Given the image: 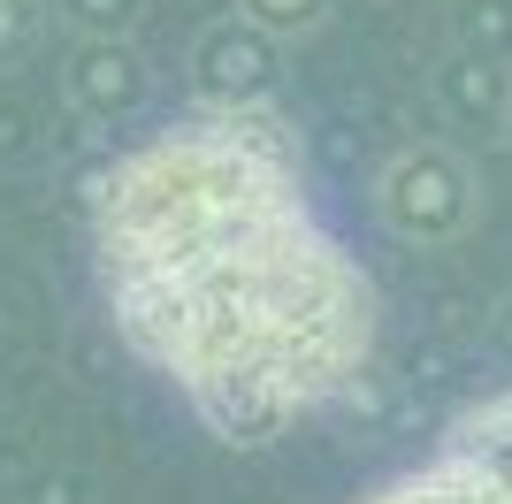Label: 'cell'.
Here are the masks:
<instances>
[{
    "label": "cell",
    "instance_id": "7",
    "mask_svg": "<svg viewBox=\"0 0 512 504\" xmlns=\"http://www.w3.org/2000/svg\"><path fill=\"white\" fill-rule=\"evenodd\" d=\"M444 443H459V451H474V459L512 466V390H490V398L459 405V413L444 420Z\"/></svg>",
    "mask_w": 512,
    "mask_h": 504
},
{
    "label": "cell",
    "instance_id": "5",
    "mask_svg": "<svg viewBox=\"0 0 512 504\" xmlns=\"http://www.w3.org/2000/svg\"><path fill=\"white\" fill-rule=\"evenodd\" d=\"M146 62L130 39H77L69 46V69H62V92L85 123H130L146 107Z\"/></svg>",
    "mask_w": 512,
    "mask_h": 504
},
{
    "label": "cell",
    "instance_id": "6",
    "mask_svg": "<svg viewBox=\"0 0 512 504\" xmlns=\"http://www.w3.org/2000/svg\"><path fill=\"white\" fill-rule=\"evenodd\" d=\"M436 92L459 123H497L505 130V107H512V84H497V62H474V54H451L436 69Z\"/></svg>",
    "mask_w": 512,
    "mask_h": 504
},
{
    "label": "cell",
    "instance_id": "10",
    "mask_svg": "<svg viewBox=\"0 0 512 504\" xmlns=\"http://www.w3.org/2000/svg\"><path fill=\"white\" fill-rule=\"evenodd\" d=\"M39 16H46V0H0V62H16L39 39Z\"/></svg>",
    "mask_w": 512,
    "mask_h": 504
},
{
    "label": "cell",
    "instance_id": "4",
    "mask_svg": "<svg viewBox=\"0 0 512 504\" xmlns=\"http://www.w3.org/2000/svg\"><path fill=\"white\" fill-rule=\"evenodd\" d=\"M360 504H512V466L474 459V451H459V443H436L421 466L375 482Z\"/></svg>",
    "mask_w": 512,
    "mask_h": 504
},
{
    "label": "cell",
    "instance_id": "11",
    "mask_svg": "<svg viewBox=\"0 0 512 504\" xmlns=\"http://www.w3.org/2000/svg\"><path fill=\"white\" fill-rule=\"evenodd\" d=\"M497 138H505V146H512V107H505V130H497Z\"/></svg>",
    "mask_w": 512,
    "mask_h": 504
},
{
    "label": "cell",
    "instance_id": "1",
    "mask_svg": "<svg viewBox=\"0 0 512 504\" xmlns=\"http://www.w3.org/2000/svg\"><path fill=\"white\" fill-rule=\"evenodd\" d=\"M92 291L222 451H268L375 375L383 298L314 207L276 100H199L92 168Z\"/></svg>",
    "mask_w": 512,
    "mask_h": 504
},
{
    "label": "cell",
    "instance_id": "2",
    "mask_svg": "<svg viewBox=\"0 0 512 504\" xmlns=\"http://www.w3.org/2000/svg\"><path fill=\"white\" fill-rule=\"evenodd\" d=\"M375 214L398 245H421V252H444V245H467L474 222H482V184L474 168L444 146V138H421V146H398L375 176Z\"/></svg>",
    "mask_w": 512,
    "mask_h": 504
},
{
    "label": "cell",
    "instance_id": "8",
    "mask_svg": "<svg viewBox=\"0 0 512 504\" xmlns=\"http://www.w3.org/2000/svg\"><path fill=\"white\" fill-rule=\"evenodd\" d=\"M153 0H54V16L77 31V39H130L146 23Z\"/></svg>",
    "mask_w": 512,
    "mask_h": 504
},
{
    "label": "cell",
    "instance_id": "9",
    "mask_svg": "<svg viewBox=\"0 0 512 504\" xmlns=\"http://www.w3.org/2000/svg\"><path fill=\"white\" fill-rule=\"evenodd\" d=\"M237 16H253L260 31H276V39H314L321 23L337 16V0H237Z\"/></svg>",
    "mask_w": 512,
    "mask_h": 504
},
{
    "label": "cell",
    "instance_id": "3",
    "mask_svg": "<svg viewBox=\"0 0 512 504\" xmlns=\"http://www.w3.org/2000/svg\"><path fill=\"white\" fill-rule=\"evenodd\" d=\"M283 46L276 31H260L253 16H214L207 31L192 39V84L199 100H222V107H245V100H276V77H283Z\"/></svg>",
    "mask_w": 512,
    "mask_h": 504
}]
</instances>
